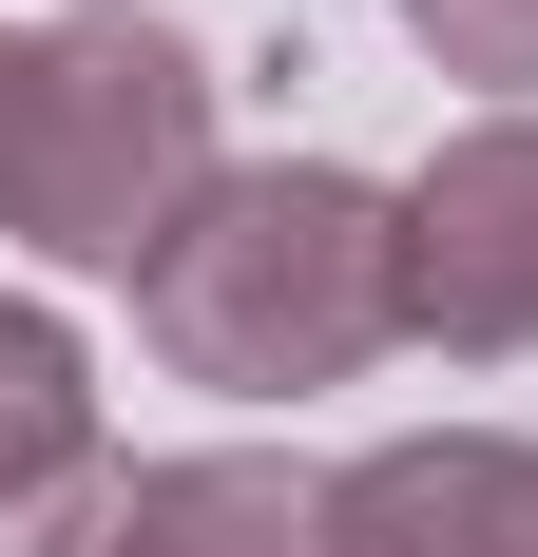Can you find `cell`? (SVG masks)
<instances>
[{"label":"cell","instance_id":"cell-1","mask_svg":"<svg viewBox=\"0 0 538 557\" xmlns=\"http://www.w3.org/2000/svg\"><path fill=\"white\" fill-rule=\"evenodd\" d=\"M135 327H155L173 385H231V404L366 385L384 346H404V193H366L346 154L212 173V212L135 270Z\"/></svg>","mask_w":538,"mask_h":557},{"label":"cell","instance_id":"cell-2","mask_svg":"<svg viewBox=\"0 0 538 557\" xmlns=\"http://www.w3.org/2000/svg\"><path fill=\"white\" fill-rule=\"evenodd\" d=\"M212 58L173 39L155 0H77L20 39L0 97V231L39 270H155L173 231L212 212Z\"/></svg>","mask_w":538,"mask_h":557},{"label":"cell","instance_id":"cell-3","mask_svg":"<svg viewBox=\"0 0 538 557\" xmlns=\"http://www.w3.org/2000/svg\"><path fill=\"white\" fill-rule=\"evenodd\" d=\"M404 346H442V366L538 346V115H462L404 173Z\"/></svg>","mask_w":538,"mask_h":557},{"label":"cell","instance_id":"cell-4","mask_svg":"<svg viewBox=\"0 0 538 557\" xmlns=\"http://www.w3.org/2000/svg\"><path fill=\"white\" fill-rule=\"evenodd\" d=\"M0 557H327V481L269 443H193V461H97L77 500L0 519Z\"/></svg>","mask_w":538,"mask_h":557},{"label":"cell","instance_id":"cell-5","mask_svg":"<svg viewBox=\"0 0 538 557\" xmlns=\"http://www.w3.org/2000/svg\"><path fill=\"white\" fill-rule=\"evenodd\" d=\"M327 557H538V443H500V423L366 443L327 481Z\"/></svg>","mask_w":538,"mask_h":557},{"label":"cell","instance_id":"cell-6","mask_svg":"<svg viewBox=\"0 0 538 557\" xmlns=\"http://www.w3.org/2000/svg\"><path fill=\"white\" fill-rule=\"evenodd\" d=\"M97 481V346L0 288V519H39Z\"/></svg>","mask_w":538,"mask_h":557},{"label":"cell","instance_id":"cell-7","mask_svg":"<svg viewBox=\"0 0 538 557\" xmlns=\"http://www.w3.org/2000/svg\"><path fill=\"white\" fill-rule=\"evenodd\" d=\"M404 39H424L442 77H481L500 115L538 97V0H404Z\"/></svg>","mask_w":538,"mask_h":557},{"label":"cell","instance_id":"cell-8","mask_svg":"<svg viewBox=\"0 0 538 557\" xmlns=\"http://www.w3.org/2000/svg\"><path fill=\"white\" fill-rule=\"evenodd\" d=\"M0 97H20V39H0Z\"/></svg>","mask_w":538,"mask_h":557}]
</instances>
